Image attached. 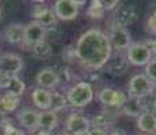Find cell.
Here are the masks:
<instances>
[{
  "label": "cell",
  "mask_w": 156,
  "mask_h": 135,
  "mask_svg": "<svg viewBox=\"0 0 156 135\" xmlns=\"http://www.w3.org/2000/svg\"><path fill=\"white\" fill-rule=\"evenodd\" d=\"M19 106V97L12 96L10 93L4 95L0 97V110L3 112H12Z\"/></svg>",
  "instance_id": "21"
},
{
  "label": "cell",
  "mask_w": 156,
  "mask_h": 135,
  "mask_svg": "<svg viewBox=\"0 0 156 135\" xmlns=\"http://www.w3.org/2000/svg\"><path fill=\"white\" fill-rule=\"evenodd\" d=\"M0 18H2V7H0Z\"/></svg>",
  "instance_id": "41"
},
{
  "label": "cell",
  "mask_w": 156,
  "mask_h": 135,
  "mask_svg": "<svg viewBox=\"0 0 156 135\" xmlns=\"http://www.w3.org/2000/svg\"><path fill=\"white\" fill-rule=\"evenodd\" d=\"M75 57L83 66L101 69L112 57V43L109 37L98 29H91L80 35L75 46Z\"/></svg>",
  "instance_id": "1"
},
{
  "label": "cell",
  "mask_w": 156,
  "mask_h": 135,
  "mask_svg": "<svg viewBox=\"0 0 156 135\" xmlns=\"http://www.w3.org/2000/svg\"><path fill=\"white\" fill-rule=\"evenodd\" d=\"M136 20H137V12L133 5L126 4V3L117 5L115 11H114V23L115 25L125 29L126 26L133 25Z\"/></svg>",
  "instance_id": "6"
},
{
  "label": "cell",
  "mask_w": 156,
  "mask_h": 135,
  "mask_svg": "<svg viewBox=\"0 0 156 135\" xmlns=\"http://www.w3.org/2000/svg\"><path fill=\"white\" fill-rule=\"evenodd\" d=\"M122 110H124V113H126L128 116L139 118L141 113H144L141 99L129 96V97H126V101L124 103V106H122Z\"/></svg>",
  "instance_id": "16"
},
{
  "label": "cell",
  "mask_w": 156,
  "mask_h": 135,
  "mask_svg": "<svg viewBox=\"0 0 156 135\" xmlns=\"http://www.w3.org/2000/svg\"><path fill=\"white\" fill-rule=\"evenodd\" d=\"M105 12H106V11H105L101 0H92L91 5H90L88 10H87L88 16H91L92 19H102V18L105 16Z\"/></svg>",
  "instance_id": "24"
},
{
  "label": "cell",
  "mask_w": 156,
  "mask_h": 135,
  "mask_svg": "<svg viewBox=\"0 0 156 135\" xmlns=\"http://www.w3.org/2000/svg\"><path fill=\"white\" fill-rule=\"evenodd\" d=\"M154 83L145 74H136L129 81V95L133 97L143 99L152 92Z\"/></svg>",
  "instance_id": "4"
},
{
  "label": "cell",
  "mask_w": 156,
  "mask_h": 135,
  "mask_svg": "<svg viewBox=\"0 0 156 135\" xmlns=\"http://www.w3.org/2000/svg\"><path fill=\"white\" fill-rule=\"evenodd\" d=\"M57 73V77H58V83H69L71 80V73L68 68H61Z\"/></svg>",
  "instance_id": "29"
},
{
  "label": "cell",
  "mask_w": 156,
  "mask_h": 135,
  "mask_svg": "<svg viewBox=\"0 0 156 135\" xmlns=\"http://www.w3.org/2000/svg\"><path fill=\"white\" fill-rule=\"evenodd\" d=\"M118 0H113V2H102V5H103L105 11H112V10H115L117 5H118Z\"/></svg>",
  "instance_id": "34"
},
{
  "label": "cell",
  "mask_w": 156,
  "mask_h": 135,
  "mask_svg": "<svg viewBox=\"0 0 156 135\" xmlns=\"http://www.w3.org/2000/svg\"><path fill=\"white\" fill-rule=\"evenodd\" d=\"M37 22H40L45 29H48V27H50L52 25L56 23V15L50 8H48V10H45L44 12L40 15V18L37 19Z\"/></svg>",
  "instance_id": "26"
},
{
  "label": "cell",
  "mask_w": 156,
  "mask_h": 135,
  "mask_svg": "<svg viewBox=\"0 0 156 135\" xmlns=\"http://www.w3.org/2000/svg\"><path fill=\"white\" fill-rule=\"evenodd\" d=\"M50 134H52V131L44 130V128H40V130H38V133H37V135H50Z\"/></svg>",
  "instance_id": "35"
},
{
  "label": "cell",
  "mask_w": 156,
  "mask_h": 135,
  "mask_svg": "<svg viewBox=\"0 0 156 135\" xmlns=\"http://www.w3.org/2000/svg\"><path fill=\"white\" fill-rule=\"evenodd\" d=\"M45 37H46V29L37 20H33L25 27V43L29 46H34L44 42Z\"/></svg>",
  "instance_id": "9"
},
{
  "label": "cell",
  "mask_w": 156,
  "mask_h": 135,
  "mask_svg": "<svg viewBox=\"0 0 156 135\" xmlns=\"http://www.w3.org/2000/svg\"><path fill=\"white\" fill-rule=\"evenodd\" d=\"M18 120L23 127L34 131L40 127V113L34 110H23L18 115Z\"/></svg>",
  "instance_id": "14"
},
{
  "label": "cell",
  "mask_w": 156,
  "mask_h": 135,
  "mask_svg": "<svg viewBox=\"0 0 156 135\" xmlns=\"http://www.w3.org/2000/svg\"><path fill=\"white\" fill-rule=\"evenodd\" d=\"M126 59L132 65L136 66H143L151 61V49L145 43H133L129 46L126 53Z\"/></svg>",
  "instance_id": "3"
},
{
  "label": "cell",
  "mask_w": 156,
  "mask_h": 135,
  "mask_svg": "<svg viewBox=\"0 0 156 135\" xmlns=\"http://www.w3.org/2000/svg\"><path fill=\"white\" fill-rule=\"evenodd\" d=\"M141 103H143V108H144V112H151L155 113L156 111V96L149 93L148 96L141 99Z\"/></svg>",
  "instance_id": "27"
},
{
  "label": "cell",
  "mask_w": 156,
  "mask_h": 135,
  "mask_svg": "<svg viewBox=\"0 0 156 135\" xmlns=\"http://www.w3.org/2000/svg\"><path fill=\"white\" fill-rule=\"evenodd\" d=\"M11 77H12V76L0 72V89H8L10 83H11Z\"/></svg>",
  "instance_id": "30"
},
{
  "label": "cell",
  "mask_w": 156,
  "mask_h": 135,
  "mask_svg": "<svg viewBox=\"0 0 156 135\" xmlns=\"http://www.w3.org/2000/svg\"><path fill=\"white\" fill-rule=\"evenodd\" d=\"M58 124V118L53 111H45L40 113V127L48 131H53Z\"/></svg>",
  "instance_id": "20"
},
{
  "label": "cell",
  "mask_w": 156,
  "mask_h": 135,
  "mask_svg": "<svg viewBox=\"0 0 156 135\" xmlns=\"http://www.w3.org/2000/svg\"><path fill=\"white\" fill-rule=\"evenodd\" d=\"M31 53L35 58L38 59H45V58H49L52 56L53 50H52V46H50L48 42H41V43H37L34 46H31Z\"/></svg>",
  "instance_id": "22"
},
{
  "label": "cell",
  "mask_w": 156,
  "mask_h": 135,
  "mask_svg": "<svg viewBox=\"0 0 156 135\" xmlns=\"http://www.w3.org/2000/svg\"><path fill=\"white\" fill-rule=\"evenodd\" d=\"M151 93L156 96V83H154V86H152V92H151Z\"/></svg>",
  "instance_id": "39"
},
{
  "label": "cell",
  "mask_w": 156,
  "mask_h": 135,
  "mask_svg": "<svg viewBox=\"0 0 156 135\" xmlns=\"http://www.w3.org/2000/svg\"><path fill=\"white\" fill-rule=\"evenodd\" d=\"M23 68V59L18 54L5 53L0 56V72L10 76H16Z\"/></svg>",
  "instance_id": "7"
},
{
  "label": "cell",
  "mask_w": 156,
  "mask_h": 135,
  "mask_svg": "<svg viewBox=\"0 0 156 135\" xmlns=\"http://www.w3.org/2000/svg\"><path fill=\"white\" fill-rule=\"evenodd\" d=\"M25 27L20 23H11L4 29V38L10 43H22L25 42Z\"/></svg>",
  "instance_id": "13"
},
{
  "label": "cell",
  "mask_w": 156,
  "mask_h": 135,
  "mask_svg": "<svg viewBox=\"0 0 156 135\" xmlns=\"http://www.w3.org/2000/svg\"><path fill=\"white\" fill-rule=\"evenodd\" d=\"M90 123H91V126H92V130H99V131L106 133L113 124V116L110 112L103 111V112L95 115L94 118L90 120Z\"/></svg>",
  "instance_id": "17"
},
{
  "label": "cell",
  "mask_w": 156,
  "mask_h": 135,
  "mask_svg": "<svg viewBox=\"0 0 156 135\" xmlns=\"http://www.w3.org/2000/svg\"><path fill=\"white\" fill-rule=\"evenodd\" d=\"M56 18L61 20H72L79 14V5L76 0H57L53 5Z\"/></svg>",
  "instance_id": "5"
},
{
  "label": "cell",
  "mask_w": 156,
  "mask_h": 135,
  "mask_svg": "<svg viewBox=\"0 0 156 135\" xmlns=\"http://www.w3.org/2000/svg\"><path fill=\"white\" fill-rule=\"evenodd\" d=\"M90 127H91L90 119L83 115H71V118L67 120V130L71 135L88 131Z\"/></svg>",
  "instance_id": "12"
},
{
  "label": "cell",
  "mask_w": 156,
  "mask_h": 135,
  "mask_svg": "<svg viewBox=\"0 0 156 135\" xmlns=\"http://www.w3.org/2000/svg\"><path fill=\"white\" fill-rule=\"evenodd\" d=\"M109 135H125V133H124L122 130H119V128H118V130H113Z\"/></svg>",
  "instance_id": "36"
},
{
  "label": "cell",
  "mask_w": 156,
  "mask_h": 135,
  "mask_svg": "<svg viewBox=\"0 0 156 135\" xmlns=\"http://www.w3.org/2000/svg\"><path fill=\"white\" fill-rule=\"evenodd\" d=\"M107 37L112 43V47H115L117 50L128 49L130 45V34L126 31V29L115 25V23L110 27V32Z\"/></svg>",
  "instance_id": "8"
},
{
  "label": "cell",
  "mask_w": 156,
  "mask_h": 135,
  "mask_svg": "<svg viewBox=\"0 0 156 135\" xmlns=\"http://www.w3.org/2000/svg\"><path fill=\"white\" fill-rule=\"evenodd\" d=\"M4 135H26L22 130L14 127V126H8L7 128H4Z\"/></svg>",
  "instance_id": "33"
},
{
  "label": "cell",
  "mask_w": 156,
  "mask_h": 135,
  "mask_svg": "<svg viewBox=\"0 0 156 135\" xmlns=\"http://www.w3.org/2000/svg\"><path fill=\"white\" fill-rule=\"evenodd\" d=\"M145 76L148 77L152 83H156V59H151L145 65Z\"/></svg>",
  "instance_id": "28"
},
{
  "label": "cell",
  "mask_w": 156,
  "mask_h": 135,
  "mask_svg": "<svg viewBox=\"0 0 156 135\" xmlns=\"http://www.w3.org/2000/svg\"><path fill=\"white\" fill-rule=\"evenodd\" d=\"M137 128L144 134H156V115L144 112L137 118Z\"/></svg>",
  "instance_id": "15"
},
{
  "label": "cell",
  "mask_w": 156,
  "mask_h": 135,
  "mask_svg": "<svg viewBox=\"0 0 156 135\" xmlns=\"http://www.w3.org/2000/svg\"><path fill=\"white\" fill-rule=\"evenodd\" d=\"M94 99V91H92V86L90 83L86 81H80L77 83L75 86H72L68 92L67 100L72 107L76 108H82L88 106L90 103Z\"/></svg>",
  "instance_id": "2"
},
{
  "label": "cell",
  "mask_w": 156,
  "mask_h": 135,
  "mask_svg": "<svg viewBox=\"0 0 156 135\" xmlns=\"http://www.w3.org/2000/svg\"><path fill=\"white\" fill-rule=\"evenodd\" d=\"M37 83L41 88L44 89H53L58 85V77L53 68H45L42 70L38 72L37 74Z\"/></svg>",
  "instance_id": "11"
},
{
  "label": "cell",
  "mask_w": 156,
  "mask_h": 135,
  "mask_svg": "<svg viewBox=\"0 0 156 135\" xmlns=\"http://www.w3.org/2000/svg\"><path fill=\"white\" fill-rule=\"evenodd\" d=\"M45 10H48V7H46V5L44 4V3H41V4H38V5H34V7H33L31 15H33V16L35 18V20H37L38 18H40V15L42 14Z\"/></svg>",
  "instance_id": "32"
},
{
  "label": "cell",
  "mask_w": 156,
  "mask_h": 135,
  "mask_svg": "<svg viewBox=\"0 0 156 135\" xmlns=\"http://www.w3.org/2000/svg\"><path fill=\"white\" fill-rule=\"evenodd\" d=\"M128 66H129V62H128L126 57L119 54V56H115L112 61H110L109 66H107V70H109V73L113 74V76H122V74L126 73Z\"/></svg>",
  "instance_id": "18"
},
{
  "label": "cell",
  "mask_w": 156,
  "mask_h": 135,
  "mask_svg": "<svg viewBox=\"0 0 156 135\" xmlns=\"http://www.w3.org/2000/svg\"><path fill=\"white\" fill-rule=\"evenodd\" d=\"M147 29H148L149 32L152 34H156V11L147 20Z\"/></svg>",
  "instance_id": "31"
},
{
  "label": "cell",
  "mask_w": 156,
  "mask_h": 135,
  "mask_svg": "<svg viewBox=\"0 0 156 135\" xmlns=\"http://www.w3.org/2000/svg\"><path fill=\"white\" fill-rule=\"evenodd\" d=\"M101 103L103 106L107 107H114V108H119L124 106V103L126 101V96L122 91L119 89H113V88H105L102 89L98 95Z\"/></svg>",
  "instance_id": "10"
},
{
  "label": "cell",
  "mask_w": 156,
  "mask_h": 135,
  "mask_svg": "<svg viewBox=\"0 0 156 135\" xmlns=\"http://www.w3.org/2000/svg\"><path fill=\"white\" fill-rule=\"evenodd\" d=\"M58 135H71V134L69 133H60Z\"/></svg>",
  "instance_id": "40"
},
{
  "label": "cell",
  "mask_w": 156,
  "mask_h": 135,
  "mask_svg": "<svg viewBox=\"0 0 156 135\" xmlns=\"http://www.w3.org/2000/svg\"><path fill=\"white\" fill-rule=\"evenodd\" d=\"M72 135H91V130L84 131V133H79V134H72Z\"/></svg>",
  "instance_id": "38"
},
{
  "label": "cell",
  "mask_w": 156,
  "mask_h": 135,
  "mask_svg": "<svg viewBox=\"0 0 156 135\" xmlns=\"http://www.w3.org/2000/svg\"><path fill=\"white\" fill-rule=\"evenodd\" d=\"M25 89H26L25 83L18 76L11 77V83H10V86H8V93L16 96V97H20L23 95V92H25Z\"/></svg>",
  "instance_id": "23"
},
{
  "label": "cell",
  "mask_w": 156,
  "mask_h": 135,
  "mask_svg": "<svg viewBox=\"0 0 156 135\" xmlns=\"http://www.w3.org/2000/svg\"><path fill=\"white\" fill-rule=\"evenodd\" d=\"M67 104V99L64 97V95L58 93V92H53L50 93V110L53 112H57V111H61L62 108Z\"/></svg>",
  "instance_id": "25"
},
{
  "label": "cell",
  "mask_w": 156,
  "mask_h": 135,
  "mask_svg": "<svg viewBox=\"0 0 156 135\" xmlns=\"http://www.w3.org/2000/svg\"><path fill=\"white\" fill-rule=\"evenodd\" d=\"M151 49H152V53L156 56V39L155 41H152V46H151Z\"/></svg>",
  "instance_id": "37"
},
{
  "label": "cell",
  "mask_w": 156,
  "mask_h": 135,
  "mask_svg": "<svg viewBox=\"0 0 156 135\" xmlns=\"http://www.w3.org/2000/svg\"><path fill=\"white\" fill-rule=\"evenodd\" d=\"M31 99L34 101L35 107L40 110H49L50 108V92L44 88H37L33 91Z\"/></svg>",
  "instance_id": "19"
}]
</instances>
